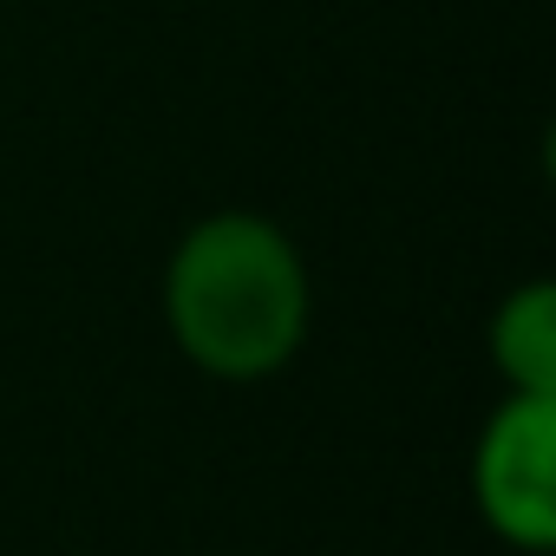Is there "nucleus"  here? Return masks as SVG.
Returning <instances> with one entry per match:
<instances>
[{"mask_svg":"<svg viewBox=\"0 0 556 556\" xmlns=\"http://www.w3.org/2000/svg\"><path fill=\"white\" fill-rule=\"evenodd\" d=\"M157 315L184 367L203 380H282L315 334L308 249L268 210H210L164 255Z\"/></svg>","mask_w":556,"mask_h":556,"instance_id":"1","label":"nucleus"},{"mask_svg":"<svg viewBox=\"0 0 556 556\" xmlns=\"http://www.w3.org/2000/svg\"><path fill=\"white\" fill-rule=\"evenodd\" d=\"M471 510L517 556L556 549V400L497 393L471 439Z\"/></svg>","mask_w":556,"mask_h":556,"instance_id":"2","label":"nucleus"},{"mask_svg":"<svg viewBox=\"0 0 556 556\" xmlns=\"http://www.w3.org/2000/svg\"><path fill=\"white\" fill-rule=\"evenodd\" d=\"M484 354L504 393L556 400V282L549 275H530V282L497 295L484 321Z\"/></svg>","mask_w":556,"mask_h":556,"instance_id":"3","label":"nucleus"}]
</instances>
